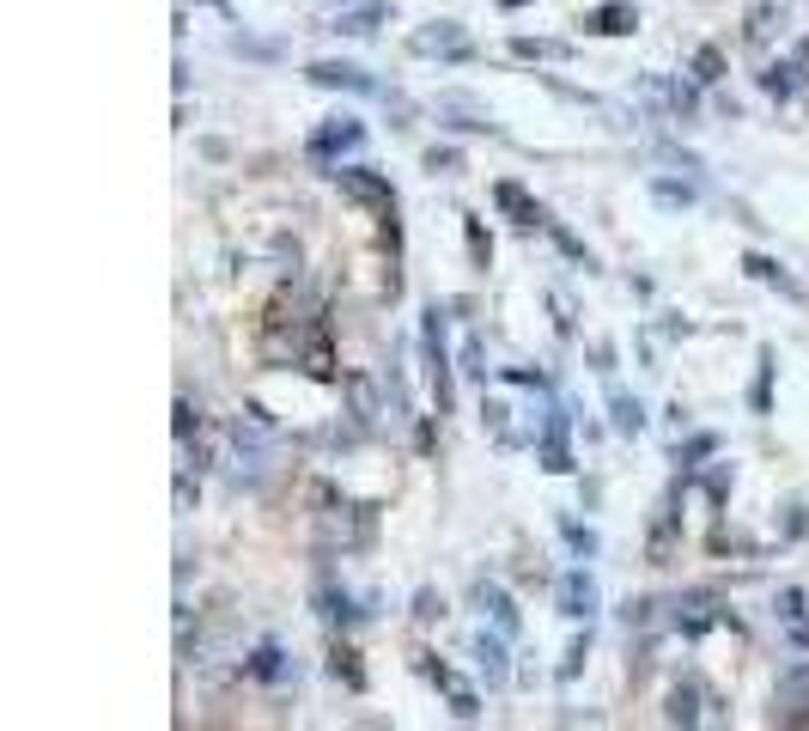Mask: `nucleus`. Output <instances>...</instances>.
I'll return each instance as SVG.
<instances>
[{
	"label": "nucleus",
	"mask_w": 809,
	"mask_h": 731,
	"mask_svg": "<svg viewBox=\"0 0 809 731\" xmlns=\"http://www.w3.org/2000/svg\"><path fill=\"white\" fill-rule=\"evenodd\" d=\"M262 360L268 366H299L317 385L336 378V348H329V329H323L311 299H275V312L262 317Z\"/></svg>",
	"instance_id": "f257e3e1"
},
{
	"label": "nucleus",
	"mask_w": 809,
	"mask_h": 731,
	"mask_svg": "<svg viewBox=\"0 0 809 731\" xmlns=\"http://www.w3.org/2000/svg\"><path fill=\"white\" fill-rule=\"evenodd\" d=\"M280 457V427L268 420V408L250 403L244 415L231 420V482L238 488H262L268 482V469Z\"/></svg>",
	"instance_id": "f03ea898"
},
{
	"label": "nucleus",
	"mask_w": 809,
	"mask_h": 731,
	"mask_svg": "<svg viewBox=\"0 0 809 731\" xmlns=\"http://www.w3.org/2000/svg\"><path fill=\"white\" fill-rule=\"evenodd\" d=\"M378 537V506H359V500H341L323 488V513H317V549L323 555H353Z\"/></svg>",
	"instance_id": "7ed1b4c3"
},
{
	"label": "nucleus",
	"mask_w": 809,
	"mask_h": 731,
	"mask_svg": "<svg viewBox=\"0 0 809 731\" xmlns=\"http://www.w3.org/2000/svg\"><path fill=\"white\" fill-rule=\"evenodd\" d=\"M420 348H427V378H432V415H451L457 385H451V354H444V312L439 305H427V317H420Z\"/></svg>",
	"instance_id": "20e7f679"
},
{
	"label": "nucleus",
	"mask_w": 809,
	"mask_h": 731,
	"mask_svg": "<svg viewBox=\"0 0 809 731\" xmlns=\"http://www.w3.org/2000/svg\"><path fill=\"white\" fill-rule=\"evenodd\" d=\"M347 439H366L383 427V415H390V396H378V385H371V373H347Z\"/></svg>",
	"instance_id": "39448f33"
},
{
	"label": "nucleus",
	"mask_w": 809,
	"mask_h": 731,
	"mask_svg": "<svg viewBox=\"0 0 809 731\" xmlns=\"http://www.w3.org/2000/svg\"><path fill=\"white\" fill-rule=\"evenodd\" d=\"M572 408L566 403H548V420H542V433H535V464L548 469V476H572Z\"/></svg>",
	"instance_id": "423d86ee"
},
{
	"label": "nucleus",
	"mask_w": 809,
	"mask_h": 731,
	"mask_svg": "<svg viewBox=\"0 0 809 731\" xmlns=\"http://www.w3.org/2000/svg\"><path fill=\"white\" fill-rule=\"evenodd\" d=\"M359 147H366V123H359V116H329V123H317L305 140V153L317 159V165L347 159V153H359Z\"/></svg>",
	"instance_id": "0eeeda50"
},
{
	"label": "nucleus",
	"mask_w": 809,
	"mask_h": 731,
	"mask_svg": "<svg viewBox=\"0 0 809 731\" xmlns=\"http://www.w3.org/2000/svg\"><path fill=\"white\" fill-rule=\"evenodd\" d=\"M408 55H420V62H469V37H463L457 18H427L420 31L408 37Z\"/></svg>",
	"instance_id": "6e6552de"
},
{
	"label": "nucleus",
	"mask_w": 809,
	"mask_h": 731,
	"mask_svg": "<svg viewBox=\"0 0 809 731\" xmlns=\"http://www.w3.org/2000/svg\"><path fill=\"white\" fill-rule=\"evenodd\" d=\"M329 177L341 184V196L378 207V214H396V189H390V177H383V172H371V165H336Z\"/></svg>",
	"instance_id": "1a4fd4ad"
},
{
	"label": "nucleus",
	"mask_w": 809,
	"mask_h": 731,
	"mask_svg": "<svg viewBox=\"0 0 809 731\" xmlns=\"http://www.w3.org/2000/svg\"><path fill=\"white\" fill-rule=\"evenodd\" d=\"M554 597H560V616H566V622H591L596 604H603V592H596V574H591V567H566L560 585H554Z\"/></svg>",
	"instance_id": "9d476101"
},
{
	"label": "nucleus",
	"mask_w": 809,
	"mask_h": 731,
	"mask_svg": "<svg viewBox=\"0 0 809 731\" xmlns=\"http://www.w3.org/2000/svg\"><path fill=\"white\" fill-rule=\"evenodd\" d=\"M311 86H323V92H353V98H383V86L366 74V67H353V62H311L305 67Z\"/></svg>",
	"instance_id": "9b49d317"
},
{
	"label": "nucleus",
	"mask_w": 809,
	"mask_h": 731,
	"mask_svg": "<svg viewBox=\"0 0 809 731\" xmlns=\"http://www.w3.org/2000/svg\"><path fill=\"white\" fill-rule=\"evenodd\" d=\"M439 123L457 128V135H500L488 104H475L469 92H439Z\"/></svg>",
	"instance_id": "f8f14e48"
},
{
	"label": "nucleus",
	"mask_w": 809,
	"mask_h": 731,
	"mask_svg": "<svg viewBox=\"0 0 809 731\" xmlns=\"http://www.w3.org/2000/svg\"><path fill=\"white\" fill-rule=\"evenodd\" d=\"M718 622H724V609H718L712 592H682L670 604V628H675V634H687V640L706 634V628H718Z\"/></svg>",
	"instance_id": "ddd939ff"
},
{
	"label": "nucleus",
	"mask_w": 809,
	"mask_h": 731,
	"mask_svg": "<svg viewBox=\"0 0 809 731\" xmlns=\"http://www.w3.org/2000/svg\"><path fill=\"white\" fill-rule=\"evenodd\" d=\"M475 609H481V622L488 628H500V634H518L523 628V616H518V604H511V592H505L500 579H475Z\"/></svg>",
	"instance_id": "4468645a"
},
{
	"label": "nucleus",
	"mask_w": 809,
	"mask_h": 731,
	"mask_svg": "<svg viewBox=\"0 0 809 731\" xmlns=\"http://www.w3.org/2000/svg\"><path fill=\"white\" fill-rule=\"evenodd\" d=\"M505 640L511 634H500V628H481V634H475V670H481V683L488 689H505L511 683V653H505Z\"/></svg>",
	"instance_id": "2eb2a0df"
},
{
	"label": "nucleus",
	"mask_w": 809,
	"mask_h": 731,
	"mask_svg": "<svg viewBox=\"0 0 809 731\" xmlns=\"http://www.w3.org/2000/svg\"><path fill=\"white\" fill-rule=\"evenodd\" d=\"M809 726V665H792L779 677V695H773V726Z\"/></svg>",
	"instance_id": "dca6fc26"
},
{
	"label": "nucleus",
	"mask_w": 809,
	"mask_h": 731,
	"mask_svg": "<svg viewBox=\"0 0 809 731\" xmlns=\"http://www.w3.org/2000/svg\"><path fill=\"white\" fill-rule=\"evenodd\" d=\"M743 275L748 280H761V287H773V293H785V299H792V305H804V280H797V275H785V263H773V256H761V250H748V256H743Z\"/></svg>",
	"instance_id": "f3484780"
},
{
	"label": "nucleus",
	"mask_w": 809,
	"mask_h": 731,
	"mask_svg": "<svg viewBox=\"0 0 809 731\" xmlns=\"http://www.w3.org/2000/svg\"><path fill=\"white\" fill-rule=\"evenodd\" d=\"M317 604H323V616H329L341 634H347L353 622H366V616H371V597H353V592H341V585H323Z\"/></svg>",
	"instance_id": "a211bd4d"
},
{
	"label": "nucleus",
	"mask_w": 809,
	"mask_h": 731,
	"mask_svg": "<svg viewBox=\"0 0 809 731\" xmlns=\"http://www.w3.org/2000/svg\"><path fill=\"white\" fill-rule=\"evenodd\" d=\"M663 719H670V726H700V719H706V689H700V677H682V683L670 689V707H663Z\"/></svg>",
	"instance_id": "6ab92c4d"
},
{
	"label": "nucleus",
	"mask_w": 809,
	"mask_h": 731,
	"mask_svg": "<svg viewBox=\"0 0 809 731\" xmlns=\"http://www.w3.org/2000/svg\"><path fill=\"white\" fill-rule=\"evenodd\" d=\"M493 202H500L505 214L518 219V226H548V214L535 207V196H530L523 184H511V177H500V184H493Z\"/></svg>",
	"instance_id": "aec40b11"
},
{
	"label": "nucleus",
	"mask_w": 809,
	"mask_h": 731,
	"mask_svg": "<svg viewBox=\"0 0 809 731\" xmlns=\"http://www.w3.org/2000/svg\"><path fill=\"white\" fill-rule=\"evenodd\" d=\"M584 31H596V37H627V31H640V7H633V0H609V7H596V13L584 18Z\"/></svg>",
	"instance_id": "412c9836"
},
{
	"label": "nucleus",
	"mask_w": 809,
	"mask_h": 731,
	"mask_svg": "<svg viewBox=\"0 0 809 731\" xmlns=\"http://www.w3.org/2000/svg\"><path fill=\"white\" fill-rule=\"evenodd\" d=\"M244 670H250V677H256V683H287V677H299V670H292V658L280 653L275 640H262L256 653L244 658Z\"/></svg>",
	"instance_id": "4be33fe9"
},
{
	"label": "nucleus",
	"mask_w": 809,
	"mask_h": 731,
	"mask_svg": "<svg viewBox=\"0 0 809 731\" xmlns=\"http://www.w3.org/2000/svg\"><path fill=\"white\" fill-rule=\"evenodd\" d=\"M609 427H615L621 439H640V433H645V403H640V396H627L621 385L609 390Z\"/></svg>",
	"instance_id": "5701e85b"
},
{
	"label": "nucleus",
	"mask_w": 809,
	"mask_h": 731,
	"mask_svg": "<svg viewBox=\"0 0 809 731\" xmlns=\"http://www.w3.org/2000/svg\"><path fill=\"white\" fill-rule=\"evenodd\" d=\"M390 13V0H366V7H353V13H336L323 31H341V37H371L378 31V18Z\"/></svg>",
	"instance_id": "b1692460"
},
{
	"label": "nucleus",
	"mask_w": 809,
	"mask_h": 731,
	"mask_svg": "<svg viewBox=\"0 0 809 731\" xmlns=\"http://www.w3.org/2000/svg\"><path fill=\"white\" fill-rule=\"evenodd\" d=\"M804 79H809L804 62H767V67H761V92L785 104V98H797V86H804Z\"/></svg>",
	"instance_id": "393cba45"
},
{
	"label": "nucleus",
	"mask_w": 809,
	"mask_h": 731,
	"mask_svg": "<svg viewBox=\"0 0 809 731\" xmlns=\"http://www.w3.org/2000/svg\"><path fill=\"white\" fill-rule=\"evenodd\" d=\"M511 55L518 62H566L572 43H560V37H511Z\"/></svg>",
	"instance_id": "a878e982"
},
{
	"label": "nucleus",
	"mask_w": 809,
	"mask_h": 731,
	"mask_svg": "<svg viewBox=\"0 0 809 731\" xmlns=\"http://www.w3.org/2000/svg\"><path fill=\"white\" fill-rule=\"evenodd\" d=\"M748 408L755 415L773 408V348H761V366H755V385H748Z\"/></svg>",
	"instance_id": "bb28decb"
},
{
	"label": "nucleus",
	"mask_w": 809,
	"mask_h": 731,
	"mask_svg": "<svg viewBox=\"0 0 809 731\" xmlns=\"http://www.w3.org/2000/svg\"><path fill=\"white\" fill-rule=\"evenodd\" d=\"M329 670H336V677H341V683L353 689V695H359V689H366V670H359V653H353L347 640H341L336 653H329Z\"/></svg>",
	"instance_id": "cd10ccee"
},
{
	"label": "nucleus",
	"mask_w": 809,
	"mask_h": 731,
	"mask_svg": "<svg viewBox=\"0 0 809 731\" xmlns=\"http://www.w3.org/2000/svg\"><path fill=\"white\" fill-rule=\"evenodd\" d=\"M584 658H591V622H584V634H572V646H566V658H560V683H579V670H584Z\"/></svg>",
	"instance_id": "c85d7f7f"
},
{
	"label": "nucleus",
	"mask_w": 809,
	"mask_h": 731,
	"mask_svg": "<svg viewBox=\"0 0 809 731\" xmlns=\"http://www.w3.org/2000/svg\"><path fill=\"white\" fill-rule=\"evenodd\" d=\"M652 202H657V207H694V184H675V177H652Z\"/></svg>",
	"instance_id": "c756f323"
},
{
	"label": "nucleus",
	"mask_w": 809,
	"mask_h": 731,
	"mask_svg": "<svg viewBox=\"0 0 809 731\" xmlns=\"http://www.w3.org/2000/svg\"><path fill=\"white\" fill-rule=\"evenodd\" d=\"M779 25H785V18H779V7H773V0H761V7L748 13V43H773Z\"/></svg>",
	"instance_id": "7c9ffc66"
},
{
	"label": "nucleus",
	"mask_w": 809,
	"mask_h": 731,
	"mask_svg": "<svg viewBox=\"0 0 809 731\" xmlns=\"http://www.w3.org/2000/svg\"><path fill=\"white\" fill-rule=\"evenodd\" d=\"M560 537H566V549H572L579 560H591L596 549H603V543H596V530L591 525H572V518H560Z\"/></svg>",
	"instance_id": "2f4dec72"
},
{
	"label": "nucleus",
	"mask_w": 809,
	"mask_h": 731,
	"mask_svg": "<svg viewBox=\"0 0 809 731\" xmlns=\"http://www.w3.org/2000/svg\"><path fill=\"white\" fill-rule=\"evenodd\" d=\"M694 79H700V86H718V79H724V55H718L712 43L694 49Z\"/></svg>",
	"instance_id": "473e14b6"
},
{
	"label": "nucleus",
	"mask_w": 809,
	"mask_h": 731,
	"mask_svg": "<svg viewBox=\"0 0 809 731\" xmlns=\"http://www.w3.org/2000/svg\"><path fill=\"white\" fill-rule=\"evenodd\" d=\"M804 609H809V597H804V592H797V585H785V592H779V622H785V628H797V622H809Z\"/></svg>",
	"instance_id": "72a5a7b5"
},
{
	"label": "nucleus",
	"mask_w": 809,
	"mask_h": 731,
	"mask_svg": "<svg viewBox=\"0 0 809 731\" xmlns=\"http://www.w3.org/2000/svg\"><path fill=\"white\" fill-rule=\"evenodd\" d=\"M463 373H469V378H488V348H481V336H475V329L463 336Z\"/></svg>",
	"instance_id": "f704fd0d"
},
{
	"label": "nucleus",
	"mask_w": 809,
	"mask_h": 731,
	"mask_svg": "<svg viewBox=\"0 0 809 731\" xmlns=\"http://www.w3.org/2000/svg\"><path fill=\"white\" fill-rule=\"evenodd\" d=\"M712 452H718V439H712V433H694L687 445H675V464H687V469H694L700 457H712Z\"/></svg>",
	"instance_id": "c9c22d12"
},
{
	"label": "nucleus",
	"mask_w": 809,
	"mask_h": 731,
	"mask_svg": "<svg viewBox=\"0 0 809 731\" xmlns=\"http://www.w3.org/2000/svg\"><path fill=\"white\" fill-rule=\"evenodd\" d=\"M451 714L463 719V726H475V719H481V695H475V689H451Z\"/></svg>",
	"instance_id": "e433bc0d"
},
{
	"label": "nucleus",
	"mask_w": 809,
	"mask_h": 731,
	"mask_svg": "<svg viewBox=\"0 0 809 731\" xmlns=\"http://www.w3.org/2000/svg\"><path fill=\"white\" fill-rule=\"evenodd\" d=\"M444 616V597L432 592V585H420V592H414V622H439Z\"/></svg>",
	"instance_id": "4c0bfd02"
},
{
	"label": "nucleus",
	"mask_w": 809,
	"mask_h": 731,
	"mask_svg": "<svg viewBox=\"0 0 809 731\" xmlns=\"http://www.w3.org/2000/svg\"><path fill=\"white\" fill-rule=\"evenodd\" d=\"M505 385H523V390H548V373H542V366H505Z\"/></svg>",
	"instance_id": "58836bf2"
},
{
	"label": "nucleus",
	"mask_w": 809,
	"mask_h": 731,
	"mask_svg": "<svg viewBox=\"0 0 809 731\" xmlns=\"http://www.w3.org/2000/svg\"><path fill=\"white\" fill-rule=\"evenodd\" d=\"M170 427H177V439H184V445L201 433V415H195V403H189V396H177V420H170Z\"/></svg>",
	"instance_id": "ea45409f"
},
{
	"label": "nucleus",
	"mask_w": 809,
	"mask_h": 731,
	"mask_svg": "<svg viewBox=\"0 0 809 731\" xmlns=\"http://www.w3.org/2000/svg\"><path fill=\"white\" fill-rule=\"evenodd\" d=\"M731 482H736V469H731V464H718L712 476H706V494H712V506H724V494H731Z\"/></svg>",
	"instance_id": "a19ab883"
},
{
	"label": "nucleus",
	"mask_w": 809,
	"mask_h": 731,
	"mask_svg": "<svg viewBox=\"0 0 809 731\" xmlns=\"http://www.w3.org/2000/svg\"><path fill=\"white\" fill-rule=\"evenodd\" d=\"M427 172H444V177L463 172V153H457V147H432V153H427Z\"/></svg>",
	"instance_id": "79ce46f5"
},
{
	"label": "nucleus",
	"mask_w": 809,
	"mask_h": 731,
	"mask_svg": "<svg viewBox=\"0 0 809 731\" xmlns=\"http://www.w3.org/2000/svg\"><path fill=\"white\" fill-rule=\"evenodd\" d=\"M463 232H469V250H475V263L488 268V256H493V244H488V232H481V219H463Z\"/></svg>",
	"instance_id": "37998d69"
},
{
	"label": "nucleus",
	"mask_w": 809,
	"mask_h": 731,
	"mask_svg": "<svg viewBox=\"0 0 809 731\" xmlns=\"http://www.w3.org/2000/svg\"><path fill=\"white\" fill-rule=\"evenodd\" d=\"M195 506V476H189V464L177 469V513H189Z\"/></svg>",
	"instance_id": "c03bdc74"
},
{
	"label": "nucleus",
	"mask_w": 809,
	"mask_h": 731,
	"mask_svg": "<svg viewBox=\"0 0 809 731\" xmlns=\"http://www.w3.org/2000/svg\"><path fill=\"white\" fill-rule=\"evenodd\" d=\"M591 366L609 378V373H615V342H591Z\"/></svg>",
	"instance_id": "a18cd8bd"
},
{
	"label": "nucleus",
	"mask_w": 809,
	"mask_h": 731,
	"mask_svg": "<svg viewBox=\"0 0 809 731\" xmlns=\"http://www.w3.org/2000/svg\"><path fill=\"white\" fill-rule=\"evenodd\" d=\"M785 634H792V646H804V653H809V622H797V628H785Z\"/></svg>",
	"instance_id": "49530a36"
},
{
	"label": "nucleus",
	"mask_w": 809,
	"mask_h": 731,
	"mask_svg": "<svg viewBox=\"0 0 809 731\" xmlns=\"http://www.w3.org/2000/svg\"><path fill=\"white\" fill-rule=\"evenodd\" d=\"M207 7H226V0H207Z\"/></svg>",
	"instance_id": "de8ad7c7"
}]
</instances>
